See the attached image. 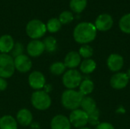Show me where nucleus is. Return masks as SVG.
Segmentation results:
<instances>
[{
    "instance_id": "obj_14",
    "label": "nucleus",
    "mask_w": 130,
    "mask_h": 129,
    "mask_svg": "<svg viewBox=\"0 0 130 129\" xmlns=\"http://www.w3.org/2000/svg\"><path fill=\"white\" fill-rule=\"evenodd\" d=\"M71 125L69 118L64 115L54 116L50 122L51 129H71Z\"/></svg>"
},
{
    "instance_id": "obj_3",
    "label": "nucleus",
    "mask_w": 130,
    "mask_h": 129,
    "mask_svg": "<svg viewBox=\"0 0 130 129\" xmlns=\"http://www.w3.org/2000/svg\"><path fill=\"white\" fill-rule=\"evenodd\" d=\"M30 101L32 106L38 110H46L50 108L52 103L50 95L44 90H36L31 95Z\"/></svg>"
},
{
    "instance_id": "obj_32",
    "label": "nucleus",
    "mask_w": 130,
    "mask_h": 129,
    "mask_svg": "<svg viewBox=\"0 0 130 129\" xmlns=\"http://www.w3.org/2000/svg\"><path fill=\"white\" fill-rule=\"evenodd\" d=\"M8 87V83L6 80L3 78H0V91L5 90Z\"/></svg>"
},
{
    "instance_id": "obj_23",
    "label": "nucleus",
    "mask_w": 130,
    "mask_h": 129,
    "mask_svg": "<svg viewBox=\"0 0 130 129\" xmlns=\"http://www.w3.org/2000/svg\"><path fill=\"white\" fill-rule=\"evenodd\" d=\"M119 27L122 32L130 34V13L122 16L119 21Z\"/></svg>"
},
{
    "instance_id": "obj_27",
    "label": "nucleus",
    "mask_w": 130,
    "mask_h": 129,
    "mask_svg": "<svg viewBox=\"0 0 130 129\" xmlns=\"http://www.w3.org/2000/svg\"><path fill=\"white\" fill-rule=\"evenodd\" d=\"M78 53H79L81 57L87 59H90L93 56L94 50H93V48L91 46H89L88 44H85V45H82L80 47Z\"/></svg>"
},
{
    "instance_id": "obj_7",
    "label": "nucleus",
    "mask_w": 130,
    "mask_h": 129,
    "mask_svg": "<svg viewBox=\"0 0 130 129\" xmlns=\"http://www.w3.org/2000/svg\"><path fill=\"white\" fill-rule=\"evenodd\" d=\"M72 125L77 128L85 127L88 123V116L82 109H77L72 110L69 118Z\"/></svg>"
},
{
    "instance_id": "obj_6",
    "label": "nucleus",
    "mask_w": 130,
    "mask_h": 129,
    "mask_svg": "<svg viewBox=\"0 0 130 129\" xmlns=\"http://www.w3.org/2000/svg\"><path fill=\"white\" fill-rule=\"evenodd\" d=\"M82 81V76L76 69H69L63 74L62 84L69 90H74L79 87Z\"/></svg>"
},
{
    "instance_id": "obj_22",
    "label": "nucleus",
    "mask_w": 130,
    "mask_h": 129,
    "mask_svg": "<svg viewBox=\"0 0 130 129\" xmlns=\"http://www.w3.org/2000/svg\"><path fill=\"white\" fill-rule=\"evenodd\" d=\"M88 4L87 0H71L69 3L70 8L75 13L82 12Z\"/></svg>"
},
{
    "instance_id": "obj_34",
    "label": "nucleus",
    "mask_w": 130,
    "mask_h": 129,
    "mask_svg": "<svg viewBox=\"0 0 130 129\" xmlns=\"http://www.w3.org/2000/svg\"><path fill=\"white\" fill-rule=\"evenodd\" d=\"M78 129H91V128H86V127H83V128H78Z\"/></svg>"
},
{
    "instance_id": "obj_24",
    "label": "nucleus",
    "mask_w": 130,
    "mask_h": 129,
    "mask_svg": "<svg viewBox=\"0 0 130 129\" xmlns=\"http://www.w3.org/2000/svg\"><path fill=\"white\" fill-rule=\"evenodd\" d=\"M45 50L49 52H53L57 48L56 40L53 36H47L43 41Z\"/></svg>"
},
{
    "instance_id": "obj_12",
    "label": "nucleus",
    "mask_w": 130,
    "mask_h": 129,
    "mask_svg": "<svg viewBox=\"0 0 130 129\" xmlns=\"http://www.w3.org/2000/svg\"><path fill=\"white\" fill-rule=\"evenodd\" d=\"M107 65L108 68L113 72H118L122 69L124 65V60L122 56L113 53L109 56L107 60Z\"/></svg>"
},
{
    "instance_id": "obj_13",
    "label": "nucleus",
    "mask_w": 130,
    "mask_h": 129,
    "mask_svg": "<svg viewBox=\"0 0 130 129\" xmlns=\"http://www.w3.org/2000/svg\"><path fill=\"white\" fill-rule=\"evenodd\" d=\"M27 51L30 56L38 57L45 51L43 43L38 40H33L27 44Z\"/></svg>"
},
{
    "instance_id": "obj_15",
    "label": "nucleus",
    "mask_w": 130,
    "mask_h": 129,
    "mask_svg": "<svg viewBox=\"0 0 130 129\" xmlns=\"http://www.w3.org/2000/svg\"><path fill=\"white\" fill-rule=\"evenodd\" d=\"M82 62V57L79 53L75 51H72L67 53L64 59V65L66 68L69 69H75L78 65H80Z\"/></svg>"
},
{
    "instance_id": "obj_16",
    "label": "nucleus",
    "mask_w": 130,
    "mask_h": 129,
    "mask_svg": "<svg viewBox=\"0 0 130 129\" xmlns=\"http://www.w3.org/2000/svg\"><path fill=\"white\" fill-rule=\"evenodd\" d=\"M33 120V115L27 109H20L16 116V121L22 126H27L31 124Z\"/></svg>"
},
{
    "instance_id": "obj_5",
    "label": "nucleus",
    "mask_w": 130,
    "mask_h": 129,
    "mask_svg": "<svg viewBox=\"0 0 130 129\" xmlns=\"http://www.w3.org/2000/svg\"><path fill=\"white\" fill-rule=\"evenodd\" d=\"M15 71L14 58L9 54H0V78H11Z\"/></svg>"
},
{
    "instance_id": "obj_11",
    "label": "nucleus",
    "mask_w": 130,
    "mask_h": 129,
    "mask_svg": "<svg viewBox=\"0 0 130 129\" xmlns=\"http://www.w3.org/2000/svg\"><path fill=\"white\" fill-rule=\"evenodd\" d=\"M129 78L126 73L117 72L114 74L110 81V86L116 90H121L125 88L129 84Z\"/></svg>"
},
{
    "instance_id": "obj_26",
    "label": "nucleus",
    "mask_w": 130,
    "mask_h": 129,
    "mask_svg": "<svg viewBox=\"0 0 130 129\" xmlns=\"http://www.w3.org/2000/svg\"><path fill=\"white\" fill-rule=\"evenodd\" d=\"M66 65L63 62H56L53 63L50 67V72L54 75H61L66 72Z\"/></svg>"
},
{
    "instance_id": "obj_20",
    "label": "nucleus",
    "mask_w": 130,
    "mask_h": 129,
    "mask_svg": "<svg viewBox=\"0 0 130 129\" xmlns=\"http://www.w3.org/2000/svg\"><path fill=\"white\" fill-rule=\"evenodd\" d=\"M96 66H97V64L94 62V60H93L91 59H87L81 62L80 71L83 74L88 75V74L92 73L95 70Z\"/></svg>"
},
{
    "instance_id": "obj_28",
    "label": "nucleus",
    "mask_w": 130,
    "mask_h": 129,
    "mask_svg": "<svg viewBox=\"0 0 130 129\" xmlns=\"http://www.w3.org/2000/svg\"><path fill=\"white\" fill-rule=\"evenodd\" d=\"M73 19H74V17H73L72 13L69 11H65L62 12L59 17V20L62 24H69L73 21Z\"/></svg>"
},
{
    "instance_id": "obj_10",
    "label": "nucleus",
    "mask_w": 130,
    "mask_h": 129,
    "mask_svg": "<svg viewBox=\"0 0 130 129\" xmlns=\"http://www.w3.org/2000/svg\"><path fill=\"white\" fill-rule=\"evenodd\" d=\"M14 64L15 70L21 73L28 72L32 68V62L30 59L24 54L14 58Z\"/></svg>"
},
{
    "instance_id": "obj_19",
    "label": "nucleus",
    "mask_w": 130,
    "mask_h": 129,
    "mask_svg": "<svg viewBox=\"0 0 130 129\" xmlns=\"http://www.w3.org/2000/svg\"><path fill=\"white\" fill-rule=\"evenodd\" d=\"M80 106L82 107V109L83 111H85L87 114L92 113L93 111H94L97 109V105H96L95 100L92 97H87V96L83 97Z\"/></svg>"
},
{
    "instance_id": "obj_4",
    "label": "nucleus",
    "mask_w": 130,
    "mask_h": 129,
    "mask_svg": "<svg viewBox=\"0 0 130 129\" xmlns=\"http://www.w3.org/2000/svg\"><path fill=\"white\" fill-rule=\"evenodd\" d=\"M46 32V24L37 19L30 21L26 26V33L27 36L33 40H38L41 38Z\"/></svg>"
},
{
    "instance_id": "obj_33",
    "label": "nucleus",
    "mask_w": 130,
    "mask_h": 129,
    "mask_svg": "<svg viewBox=\"0 0 130 129\" xmlns=\"http://www.w3.org/2000/svg\"><path fill=\"white\" fill-rule=\"evenodd\" d=\"M126 75H127V76H128V78H129V79H130V68L127 71V72L126 73Z\"/></svg>"
},
{
    "instance_id": "obj_18",
    "label": "nucleus",
    "mask_w": 130,
    "mask_h": 129,
    "mask_svg": "<svg viewBox=\"0 0 130 129\" xmlns=\"http://www.w3.org/2000/svg\"><path fill=\"white\" fill-rule=\"evenodd\" d=\"M0 129H18V122L10 115L3 116L0 118Z\"/></svg>"
},
{
    "instance_id": "obj_21",
    "label": "nucleus",
    "mask_w": 130,
    "mask_h": 129,
    "mask_svg": "<svg viewBox=\"0 0 130 129\" xmlns=\"http://www.w3.org/2000/svg\"><path fill=\"white\" fill-rule=\"evenodd\" d=\"M94 89V84L92 81L89 79L83 80L79 85V92L84 96L86 97L91 94Z\"/></svg>"
},
{
    "instance_id": "obj_2",
    "label": "nucleus",
    "mask_w": 130,
    "mask_h": 129,
    "mask_svg": "<svg viewBox=\"0 0 130 129\" xmlns=\"http://www.w3.org/2000/svg\"><path fill=\"white\" fill-rule=\"evenodd\" d=\"M83 97L84 96L79 91L68 89L62 93L61 102L66 109L72 111L80 107Z\"/></svg>"
},
{
    "instance_id": "obj_1",
    "label": "nucleus",
    "mask_w": 130,
    "mask_h": 129,
    "mask_svg": "<svg viewBox=\"0 0 130 129\" xmlns=\"http://www.w3.org/2000/svg\"><path fill=\"white\" fill-rule=\"evenodd\" d=\"M97 36V29L92 23L82 22L76 25L73 31L74 40L80 44H88L94 41Z\"/></svg>"
},
{
    "instance_id": "obj_30",
    "label": "nucleus",
    "mask_w": 130,
    "mask_h": 129,
    "mask_svg": "<svg viewBox=\"0 0 130 129\" xmlns=\"http://www.w3.org/2000/svg\"><path fill=\"white\" fill-rule=\"evenodd\" d=\"M23 52H24V46H23V45L21 43L18 42V43H14L13 49L10 52V53H11L10 56H11L14 59V58L21 56V55H23Z\"/></svg>"
},
{
    "instance_id": "obj_17",
    "label": "nucleus",
    "mask_w": 130,
    "mask_h": 129,
    "mask_svg": "<svg viewBox=\"0 0 130 129\" xmlns=\"http://www.w3.org/2000/svg\"><path fill=\"white\" fill-rule=\"evenodd\" d=\"M14 45L13 38L8 34L3 35L0 37V52L2 53L8 54L11 51Z\"/></svg>"
},
{
    "instance_id": "obj_9",
    "label": "nucleus",
    "mask_w": 130,
    "mask_h": 129,
    "mask_svg": "<svg viewBox=\"0 0 130 129\" xmlns=\"http://www.w3.org/2000/svg\"><path fill=\"white\" fill-rule=\"evenodd\" d=\"M28 84L31 88L37 90H40L42 88L45 87L46 84L45 76L40 71H33L29 75Z\"/></svg>"
},
{
    "instance_id": "obj_25",
    "label": "nucleus",
    "mask_w": 130,
    "mask_h": 129,
    "mask_svg": "<svg viewBox=\"0 0 130 129\" xmlns=\"http://www.w3.org/2000/svg\"><path fill=\"white\" fill-rule=\"evenodd\" d=\"M62 27V24L60 23L58 18H51L47 21L46 24V30L50 33H56L58 32Z\"/></svg>"
},
{
    "instance_id": "obj_8",
    "label": "nucleus",
    "mask_w": 130,
    "mask_h": 129,
    "mask_svg": "<svg viewBox=\"0 0 130 129\" xmlns=\"http://www.w3.org/2000/svg\"><path fill=\"white\" fill-rule=\"evenodd\" d=\"M113 25V20L110 14L104 13L98 16L95 20L94 26L97 30L105 32L112 28Z\"/></svg>"
},
{
    "instance_id": "obj_29",
    "label": "nucleus",
    "mask_w": 130,
    "mask_h": 129,
    "mask_svg": "<svg viewBox=\"0 0 130 129\" xmlns=\"http://www.w3.org/2000/svg\"><path fill=\"white\" fill-rule=\"evenodd\" d=\"M88 123L93 126H97L100 124L99 122V116L100 112L98 109H96L92 113L88 114Z\"/></svg>"
},
{
    "instance_id": "obj_31",
    "label": "nucleus",
    "mask_w": 130,
    "mask_h": 129,
    "mask_svg": "<svg viewBox=\"0 0 130 129\" xmlns=\"http://www.w3.org/2000/svg\"><path fill=\"white\" fill-rule=\"evenodd\" d=\"M95 129H115L112 124L109 122H101L96 126Z\"/></svg>"
}]
</instances>
